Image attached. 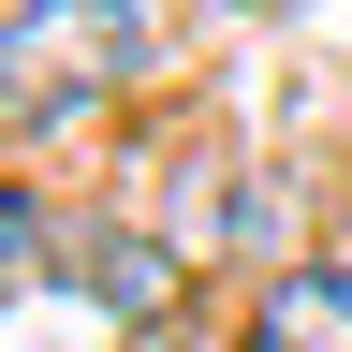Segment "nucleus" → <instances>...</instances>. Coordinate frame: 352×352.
<instances>
[{
	"instance_id": "7ed1b4c3",
	"label": "nucleus",
	"mask_w": 352,
	"mask_h": 352,
	"mask_svg": "<svg viewBox=\"0 0 352 352\" xmlns=\"http://www.w3.org/2000/svg\"><path fill=\"white\" fill-rule=\"evenodd\" d=\"M250 352H352V264H279L250 294Z\"/></svg>"
},
{
	"instance_id": "f03ea898",
	"label": "nucleus",
	"mask_w": 352,
	"mask_h": 352,
	"mask_svg": "<svg viewBox=\"0 0 352 352\" xmlns=\"http://www.w3.org/2000/svg\"><path fill=\"white\" fill-rule=\"evenodd\" d=\"M59 294H103V308H132V323H162L176 308V250L162 235H132V220H59V264H44Z\"/></svg>"
},
{
	"instance_id": "f257e3e1",
	"label": "nucleus",
	"mask_w": 352,
	"mask_h": 352,
	"mask_svg": "<svg viewBox=\"0 0 352 352\" xmlns=\"http://www.w3.org/2000/svg\"><path fill=\"white\" fill-rule=\"evenodd\" d=\"M147 59H162L147 0H15V15H0V132H44V118L118 103Z\"/></svg>"
}]
</instances>
